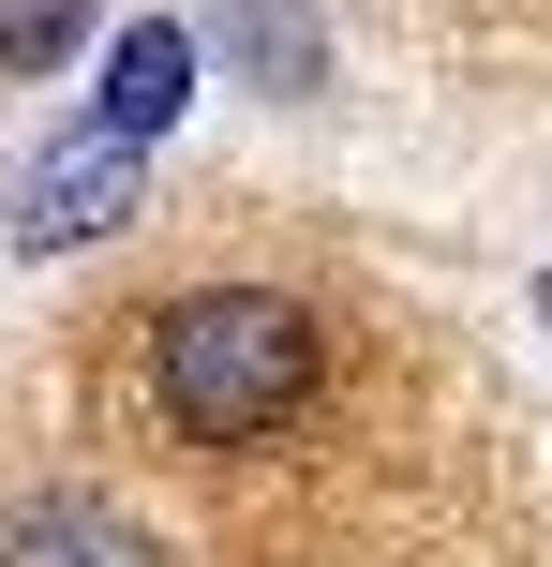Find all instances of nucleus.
<instances>
[{
    "instance_id": "nucleus-5",
    "label": "nucleus",
    "mask_w": 552,
    "mask_h": 567,
    "mask_svg": "<svg viewBox=\"0 0 552 567\" xmlns=\"http://www.w3.org/2000/svg\"><path fill=\"white\" fill-rule=\"evenodd\" d=\"M225 45L254 60L269 90H314V16H299V0H225Z\"/></svg>"
},
{
    "instance_id": "nucleus-2",
    "label": "nucleus",
    "mask_w": 552,
    "mask_h": 567,
    "mask_svg": "<svg viewBox=\"0 0 552 567\" xmlns=\"http://www.w3.org/2000/svg\"><path fill=\"white\" fill-rule=\"evenodd\" d=\"M119 209H135V135H60L45 165L15 179V255H75V239H105Z\"/></svg>"
},
{
    "instance_id": "nucleus-7",
    "label": "nucleus",
    "mask_w": 552,
    "mask_h": 567,
    "mask_svg": "<svg viewBox=\"0 0 552 567\" xmlns=\"http://www.w3.org/2000/svg\"><path fill=\"white\" fill-rule=\"evenodd\" d=\"M538 313H552V284H538Z\"/></svg>"
},
{
    "instance_id": "nucleus-3",
    "label": "nucleus",
    "mask_w": 552,
    "mask_h": 567,
    "mask_svg": "<svg viewBox=\"0 0 552 567\" xmlns=\"http://www.w3.org/2000/svg\"><path fill=\"white\" fill-rule=\"evenodd\" d=\"M179 105H195V30H179V16H135V30H119V60H105V135L149 150Z\"/></svg>"
},
{
    "instance_id": "nucleus-1",
    "label": "nucleus",
    "mask_w": 552,
    "mask_h": 567,
    "mask_svg": "<svg viewBox=\"0 0 552 567\" xmlns=\"http://www.w3.org/2000/svg\"><path fill=\"white\" fill-rule=\"evenodd\" d=\"M149 403H165L179 449H254L314 403V313L269 299V284H209L149 329Z\"/></svg>"
},
{
    "instance_id": "nucleus-4",
    "label": "nucleus",
    "mask_w": 552,
    "mask_h": 567,
    "mask_svg": "<svg viewBox=\"0 0 552 567\" xmlns=\"http://www.w3.org/2000/svg\"><path fill=\"white\" fill-rule=\"evenodd\" d=\"M0 567H149V553H135V523H105L90 493H45V508L0 523Z\"/></svg>"
},
{
    "instance_id": "nucleus-6",
    "label": "nucleus",
    "mask_w": 552,
    "mask_h": 567,
    "mask_svg": "<svg viewBox=\"0 0 552 567\" xmlns=\"http://www.w3.org/2000/svg\"><path fill=\"white\" fill-rule=\"evenodd\" d=\"M90 0H0V75H45V60H75Z\"/></svg>"
}]
</instances>
